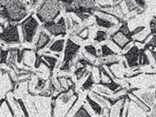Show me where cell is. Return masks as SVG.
<instances>
[{
	"label": "cell",
	"mask_w": 156,
	"mask_h": 117,
	"mask_svg": "<svg viewBox=\"0 0 156 117\" xmlns=\"http://www.w3.org/2000/svg\"><path fill=\"white\" fill-rule=\"evenodd\" d=\"M62 10L60 0H45L37 8L35 16L42 25L50 21H55L60 16Z\"/></svg>",
	"instance_id": "1"
},
{
	"label": "cell",
	"mask_w": 156,
	"mask_h": 117,
	"mask_svg": "<svg viewBox=\"0 0 156 117\" xmlns=\"http://www.w3.org/2000/svg\"><path fill=\"white\" fill-rule=\"evenodd\" d=\"M4 9L7 13L8 23L20 25L29 15L28 6L21 0H12Z\"/></svg>",
	"instance_id": "2"
},
{
	"label": "cell",
	"mask_w": 156,
	"mask_h": 117,
	"mask_svg": "<svg viewBox=\"0 0 156 117\" xmlns=\"http://www.w3.org/2000/svg\"><path fill=\"white\" fill-rule=\"evenodd\" d=\"M19 26L21 28L22 41L25 43L31 44L39 33L41 23L38 21L36 16L31 13L24 21H22Z\"/></svg>",
	"instance_id": "3"
},
{
	"label": "cell",
	"mask_w": 156,
	"mask_h": 117,
	"mask_svg": "<svg viewBox=\"0 0 156 117\" xmlns=\"http://www.w3.org/2000/svg\"><path fill=\"white\" fill-rule=\"evenodd\" d=\"M0 41H2L3 43H5L9 47H12L13 45H19L22 42L19 31V25L8 23L6 27L1 32Z\"/></svg>",
	"instance_id": "4"
},
{
	"label": "cell",
	"mask_w": 156,
	"mask_h": 117,
	"mask_svg": "<svg viewBox=\"0 0 156 117\" xmlns=\"http://www.w3.org/2000/svg\"><path fill=\"white\" fill-rule=\"evenodd\" d=\"M41 29L45 30L52 38H64L69 33L66 25V18L64 16H59L58 21H50L42 24Z\"/></svg>",
	"instance_id": "5"
},
{
	"label": "cell",
	"mask_w": 156,
	"mask_h": 117,
	"mask_svg": "<svg viewBox=\"0 0 156 117\" xmlns=\"http://www.w3.org/2000/svg\"><path fill=\"white\" fill-rule=\"evenodd\" d=\"M81 45L75 43L70 38L66 39V44L64 48V55H63V60L62 63H71L73 68L74 60L76 59L78 54L80 52Z\"/></svg>",
	"instance_id": "6"
},
{
	"label": "cell",
	"mask_w": 156,
	"mask_h": 117,
	"mask_svg": "<svg viewBox=\"0 0 156 117\" xmlns=\"http://www.w3.org/2000/svg\"><path fill=\"white\" fill-rule=\"evenodd\" d=\"M141 50L142 49H140L135 43L132 46V48L126 52V54H124L123 55H122L124 57V60L127 63L128 69H130L133 71H138L139 69H140L138 60H139V55H140Z\"/></svg>",
	"instance_id": "7"
},
{
	"label": "cell",
	"mask_w": 156,
	"mask_h": 117,
	"mask_svg": "<svg viewBox=\"0 0 156 117\" xmlns=\"http://www.w3.org/2000/svg\"><path fill=\"white\" fill-rule=\"evenodd\" d=\"M128 92H131L133 94H135L136 95H137L142 101H144L148 106H150L151 108L156 103L153 90H151V89L142 90L139 88H133V89L128 90Z\"/></svg>",
	"instance_id": "8"
},
{
	"label": "cell",
	"mask_w": 156,
	"mask_h": 117,
	"mask_svg": "<svg viewBox=\"0 0 156 117\" xmlns=\"http://www.w3.org/2000/svg\"><path fill=\"white\" fill-rule=\"evenodd\" d=\"M52 40H53L52 37L47 33V32L43 29H41L39 31L36 41H35V47H34L35 52H41L44 49H46L52 42Z\"/></svg>",
	"instance_id": "9"
},
{
	"label": "cell",
	"mask_w": 156,
	"mask_h": 117,
	"mask_svg": "<svg viewBox=\"0 0 156 117\" xmlns=\"http://www.w3.org/2000/svg\"><path fill=\"white\" fill-rule=\"evenodd\" d=\"M109 38L111 39V40H113L115 43L117 44V45H119L121 49L123 48L127 43H129L130 41H132L133 40V38H131V37H128V36H126V35H124L122 32H120L119 30H118V31H116L115 33H113V34H111L110 36H109Z\"/></svg>",
	"instance_id": "10"
},
{
	"label": "cell",
	"mask_w": 156,
	"mask_h": 117,
	"mask_svg": "<svg viewBox=\"0 0 156 117\" xmlns=\"http://www.w3.org/2000/svg\"><path fill=\"white\" fill-rule=\"evenodd\" d=\"M9 55L6 66L9 69H15L18 66V54L20 49L18 47H9Z\"/></svg>",
	"instance_id": "11"
},
{
	"label": "cell",
	"mask_w": 156,
	"mask_h": 117,
	"mask_svg": "<svg viewBox=\"0 0 156 117\" xmlns=\"http://www.w3.org/2000/svg\"><path fill=\"white\" fill-rule=\"evenodd\" d=\"M65 44H66V39H64V38H58V39H53L52 42L49 44V46L47 47V49L51 52H53V54L60 55L64 52Z\"/></svg>",
	"instance_id": "12"
},
{
	"label": "cell",
	"mask_w": 156,
	"mask_h": 117,
	"mask_svg": "<svg viewBox=\"0 0 156 117\" xmlns=\"http://www.w3.org/2000/svg\"><path fill=\"white\" fill-rule=\"evenodd\" d=\"M86 102L91 108L95 116H103L104 115V108L97 101H95L88 94L86 95Z\"/></svg>",
	"instance_id": "13"
},
{
	"label": "cell",
	"mask_w": 156,
	"mask_h": 117,
	"mask_svg": "<svg viewBox=\"0 0 156 117\" xmlns=\"http://www.w3.org/2000/svg\"><path fill=\"white\" fill-rule=\"evenodd\" d=\"M93 17H94V23H95V25H96V26L98 28H101V29L109 31L111 28H113L115 25H117L113 22H111V21H108V20H106L105 18L100 17V16L93 15Z\"/></svg>",
	"instance_id": "14"
},
{
	"label": "cell",
	"mask_w": 156,
	"mask_h": 117,
	"mask_svg": "<svg viewBox=\"0 0 156 117\" xmlns=\"http://www.w3.org/2000/svg\"><path fill=\"white\" fill-rule=\"evenodd\" d=\"M127 97L129 98V99L131 100V101H133V103H135L138 108H140L146 114H148L150 112H151V107L150 106H148L146 103H145L144 101H142L137 95H136L135 94H133V93H131V92H128L127 93Z\"/></svg>",
	"instance_id": "15"
},
{
	"label": "cell",
	"mask_w": 156,
	"mask_h": 117,
	"mask_svg": "<svg viewBox=\"0 0 156 117\" xmlns=\"http://www.w3.org/2000/svg\"><path fill=\"white\" fill-rule=\"evenodd\" d=\"M109 38V34L106 30L101 29V28H97V30L94 33V37L92 38L93 43L96 44H101L103 42L106 41Z\"/></svg>",
	"instance_id": "16"
},
{
	"label": "cell",
	"mask_w": 156,
	"mask_h": 117,
	"mask_svg": "<svg viewBox=\"0 0 156 117\" xmlns=\"http://www.w3.org/2000/svg\"><path fill=\"white\" fill-rule=\"evenodd\" d=\"M41 55L44 61L48 63V65L51 68V70L54 71V69H55V67H57L58 63V57L51 55H45V54H41Z\"/></svg>",
	"instance_id": "17"
},
{
	"label": "cell",
	"mask_w": 156,
	"mask_h": 117,
	"mask_svg": "<svg viewBox=\"0 0 156 117\" xmlns=\"http://www.w3.org/2000/svg\"><path fill=\"white\" fill-rule=\"evenodd\" d=\"M95 85V82L93 80V77L91 75V73H90V74L86 77V80L84 81V82L82 83V85H81V88L83 91H90L93 86Z\"/></svg>",
	"instance_id": "18"
},
{
	"label": "cell",
	"mask_w": 156,
	"mask_h": 117,
	"mask_svg": "<svg viewBox=\"0 0 156 117\" xmlns=\"http://www.w3.org/2000/svg\"><path fill=\"white\" fill-rule=\"evenodd\" d=\"M84 52L86 54H87L88 55H90L94 58H99V55H98V52H97V47L94 43H90V44H87V45H84V48H83Z\"/></svg>",
	"instance_id": "19"
},
{
	"label": "cell",
	"mask_w": 156,
	"mask_h": 117,
	"mask_svg": "<svg viewBox=\"0 0 156 117\" xmlns=\"http://www.w3.org/2000/svg\"><path fill=\"white\" fill-rule=\"evenodd\" d=\"M74 117H86V116H91V114L88 112V111L86 109L84 102L79 106V108L77 109V111L73 114Z\"/></svg>",
	"instance_id": "20"
},
{
	"label": "cell",
	"mask_w": 156,
	"mask_h": 117,
	"mask_svg": "<svg viewBox=\"0 0 156 117\" xmlns=\"http://www.w3.org/2000/svg\"><path fill=\"white\" fill-rule=\"evenodd\" d=\"M100 48H101V57H106V56L112 55L115 54V52L108 47V45L105 42V43L103 42V43L100 44Z\"/></svg>",
	"instance_id": "21"
},
{
	"label": "cell",
	"mask_w": 156,
	"mask_h": 117,
	"mask_svg": "<svg viewBox=\"0 0 156 117\" xmlns=\"http://www.w3.org/2000/svg\"><path fill=\"white\" fill-rule=\"evenodd\" d=\"M119 30L120 32H122L124 35L128 36V37H131V29L129 27V23H128V21L124 20V21H122V22L120 23L119 25ZM132 38V37H131Z\"/></svg>",
	"instance_id": "22"
},
{
	"label": "cell",
	"mask_w": 156,
	"mask_h": 117,
	"mask_svg": "<svg viewBox=\"0 0 156 117\" xmlns=\"http://www.w3.org/2000/svg\"><path fill=\"white\" fill-rule=\"evenodd\" d=\"M105 42L108 45V47L115 52V54H117V55H121V48H120L119 45H117L113 40H111L110 38H108V39H107L106 41H105Z\"/></svg>",
	"instance_id": "23"
},
{
	"label": "cell",
	"mask_w": 156,
	"mask_h": 117,
	"mask_svg": "<svg viewBox=\"0 0 156 117\" xmlns=\"http://www.w3.org/2000/svg\"><path fill=\"white\" fill-rule=\"evenodd\" d=\"M16 100H17L19 106H20V108H21L22 112H23V113H24V116H29L30 113H29V112H28L27 103H26L23 99H17V98H16Z\"/></svg>",
	"instance_id": "24"
},
{
	"label": "cell",
	"mask_w": 156,
	"mask_h": 117,
	"mask_svg": "<svg viewBox=\"0 0 156 117\" xmlns=\"http://www.w3.org/2000/svg\"><path fill=\"white\" fill-rule=\"evenodd\" d=\"M83 3L85 5V7L88 9H90L92 10V12H93V10L97 8V0H83Z\"/></svg>",
	"instance_id": "25"
},
{
	"label": "cell",
	"mask_w": 156,
	"mask_h": 117,
	"mask_svg": "<svg viewBox=\"0 0 156 117\" xmlns=\"http://www.w3.org/2000/svg\"><path fill=\"white\" fill-rule=\"evenodd\" d=\"M9 55V49H1L0 50V63L2 65H6Z\"/></svg>",
	"instance_id": "26"
},
{
	"label": "cell",
	"mask_w": 156,
	"mask_h": 117,
	"mask_svg": "<svg viewBox=\"0 0 156 117\" xmlns=\"http://www.w3.org/2000/svg\"><path fill=\"white\" fill-rule=\"evenodd\" d=\"M79 37L84 40L87 41V39H90V26H87L79 35Z\"/></svg>",
	"instance_id": "27"
},
{
	"label": "cell",
	"mask_w": 156,
	"mask_h": 117,
	"mask_svg": "<svg viewBox=\"0 0 156 117\" xmlns=\"http://www.w3.org/2000/svg\"><path fill=\"white\" fill-rule=\"evenodd\" d=\"M148 26L146 25H136L135 26L133 29H131V37L133 38V36H136V34L140 33L141 31H143L144 29H146Z\"/></svg>",
	"instance_id": "28"
},
{
	"label": "cell",
	"mask_w": 156,
	"mask_h": 117,
	"mask_svg": "<svg viewBox=\"0 0 156 117\" xmlns=\"http://www.w3.org/2000/svg\"><path fill=\"white\" fill-rule=\"evenodd\" d=\"M44 1H45V0H28V2H29V8L31 9H33V8L37 9V8L41 4H42Z\"/></svg>",
	"instance_id": "29"
},
{
	"label": "cell",
	"mask_w": 156,
	"mask_h": 117,
	"mask_svg": "<svg viewBox=\"0 0 156 117\" xmlns=\"http://www.w3.org/2000/svg\"><path fill=\"white\" fill-rule=\"evenodd\" d=\"M133 1H135V3L137 6V8H139L141 9H144V10L147 9L148 4H147L146 0H133Z\"/></svg>",
	"instance_id": "30"
},
{
	"label": "cell",
	"mask_w": 156,
	"mask_h": 117,
	"mask_svg": "<svg viewBox=\"0 0 156 117\" xmlns=\"http://www.w3.org/2000/svg\"><path fill=\"white\" fill-rule=\"evenodd\" d=\"M66 18V25H67V29H68V32H70L73 30V25H72V21H71V18L70 16H67L65 17Z\"/></svg>",
	"instance_id": "31"
},
{
	"label": "cell",
	"mask_w": 156,
	"mask_h": 117,
	"mask_svg": "<svg viewBox=\"0 0 156 117\" xmlns=\"http://www.w3.org/2000/svg\"><path fill=\"white\" fill-rule=\"evenodd\" d=\"M12 0H0V8H4L5 7H7Z\"/></svg>",
	"instance_id": "32"
},
{
	"label": "cell",
	"mask_w": 156,
	"mask_h": 117,
	"mask_svg": "<svg viewBox=\"0 0 156 117\" xmlns=\"http://www.w3.org/2000/svg\"><path fill=\"white\" fill-rule=\"evenodd\" d=\"M149 115L150 116H156V103L151 107V112H149Z\"/></svg>",
	"instance_id": "33"
},
{
	"label": "cell",
	"mask_w": 156,
	"mask_h": 117,
	"mask_svg": "<svg viewBox=\"0 0 156 117\" xmlns=\"http://www.w3.org/2000/svg\"><path fill=\"white\" fill-rule=\"evenodd\" d=\"M154 97H155V101H156V89L154 90Z\"/></svg>",
	"instance_id": "34"
},
{
	"label": "cell",
	"mask_w": 156,
	"mask_h": 117,
	"mask_svg": "<svg viewBox=\"0 0 156 117\" xmlns=\"http://www.w3.org/2000/svg\"><path fill=\"white\" fill-rule=\"evenodd\" d=\"M0 37H1V32H0Z\"/></svg>",
	"instance_id": "35"
}]
</instances>
